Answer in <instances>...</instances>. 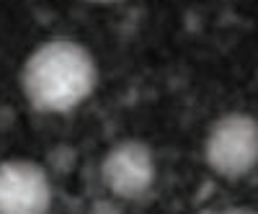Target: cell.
I'll return each instance as SVG.
<instances>
[{
  "label": "cell",
  "instance_id": "cell-1",
  "mask_svg": "<svg viewBox=\"0 0 258 214\" xmlns=\"http://www.w3.org/2000/svg\"><path fill=\"white\" fill-rule=\"evenodd\" d=\"M98 83L93 54L80 41L52 39L36 47L24 62L21 85L36 111L68 114L91 98Z\"/></svg>",
  "mask_w": 258,
  "mask_h": 214
},
{
  "label": "cell",
  "instance_id": "cell-2",
  "mask_svg": "<svg viewBox=\"0 0 258 214\" xmlns=\"http://www.w3.org/2000/svg\"><path fill=\"white\" fill-rule=\"evenodd\" d=\"M204 163L220 178H245L258 165V119L245 111H227L209 124Z\"/></svg>",
  "mask_w": 258,
  "mask_h": 214
},
{
  "label": "cell",
  "instance_id": "cell-3",
  "mask_svg": "<svg viewBox=\"0 0 258 214\" xmlns=\"http://www.w3.org/2000/svg\"><path fill=\"white\" fill-rule=\"evenodd\" d=\"M158 178L153 147L142 139H121L101 160V181L116 199H142Z\"/></svg>",
  "mask_w": 258,
  "mask_h": 214
},
{
  "label": "cell",
  "instance_id": "cell-4",
  "mask_svg": "<svg viewBox=\"0 0 258 214\" xmlns=\"http://www.w3.org/2000/svg\"><path fill=\"white\" fill-rule=\"evenodd\" d=\"M52 183L47 170L31 160L0 163V214H47Z\"/></svg>",
  "mask_w": 258,
  "mask_h": 214
},
{
  "label": "cell",
  "instance_id": "cell-5",
  "mask_svg": "<svg viewBox=\"0 0 258 214\" xmlns=\"http://www.w3.org/2000/svg\"><path fill=\"white\" fill-rule=\"evenodd\" d=\"M217 214H258V211L250 209V206H227V209H222Z\"/></svg>",
  "mask_w": 258,
  "mask_h": 214
},
{
  "label": "cell",
  "instance_id": "cell-6",
  "mask_svg": "<svg viewBox=\"0 0 258 214\" xmlns=\"http://www.w3.org/2000/svg\"><path fill=\"white\" fill-rule=\"evenodd\" d=\"M96 3H114V0H96Z\"/></svg>",
  "mask_w": 258,
  "mask_h": 214
}]
</instances>
